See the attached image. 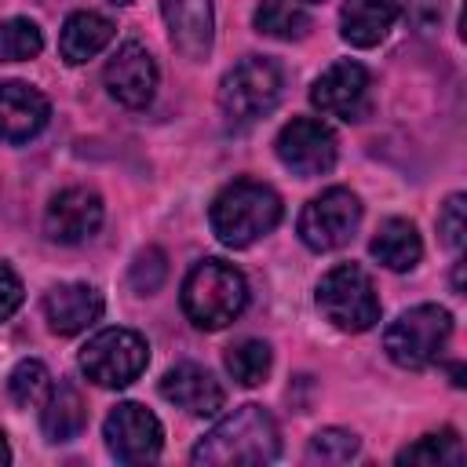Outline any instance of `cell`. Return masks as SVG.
<instances>
[{"mask_svg": "<svg viewBox=\"0 0 467 467\" xmlns=\"http://www.w3.org/2000/svg\"><path fill=\"white\" fill-rule=\"evenodd\" d=\"M281 452L277 423L263 405H241L223 416L190 452L193 463L230 467V463H270Z\"/></svg>", "mask_w": 467, "mask_h": 467, "instance_id": "1", "label": "cell"}, {"mask_svg": "<svg viewBox=\"0 0 467 467\" xmlns=\"http://www.w3.org/2000/svg\"><path fill=\"white\" fill-rule=\"evenodd\" d=\"M208 223L226 248H248L281 223V197L266 182L234 179L215 193L208 208Z\"/></svg>", "mask_w": 467, "mask_h": 467, "instance_id": "2", "label": "cell"}, {"mask_svg": "<svg viewBox=\"0 0 467 467\" xmlns=\"http://www.w3.org/2000/svg\"><path fill=\"white\" fill-rule=\"evenodd\" d=\"M179 299H182V314L197 328L219 332L230 321H237L241 310L248 306V281L237 266H230L223 259H204L182 277Z\"/></svg>", "mask_w": 467, "mask_h": 467, "instance_id": "3", "label": "cell"}, {"mask_svg": "<svg viewBox=\"0 0 467 467\" xmlns=\"http://www.w3.org/2000/svg\"><path fill=\"white\" fill-rule=\"evenodd\" d=\"M285 95V69L266 55L241 58L219 84V109L234 124H252L266 117Z\"/></svg>", "mask_w": 467, "mask_h": 467, "instance_id": "4", "label": "cell"}, {"mask_svg": "<svg viewBox=\"0 0 467 467\" xmlns=\"http://www.w3.org/2000/svg\"><path fill=\"white\" fill-rule=\"evenodd\" d=\"M449 336H452V314L438 303H420L387 325L383 350L401 368H427L441 358Z\"/></svg>", "mask_w": 467, "mask_h": 467, "instance_id": "5", "label": "cell"}, {"mask_svg": "<svg viewBox=\"0 0 467 467\" xmlns=\"http://www.w3.org/2000/svg\"><path fill=\"white\" fill-rule=\"evenodd\" d=\"M317 310L339 332H368L379 321V296L358 263H339L317 281Z\"/></svg>", "mask_w": 467, "mask_h": 467, "instance_id": "6", "label": "cell"}, {"mask_svg": "<svg viewBox=\"0 0 467 467\" xmlns=\"http://www.w3.org/2000/svg\"><path fill=\"white\" fill-rule=\"evenodd\" d=\"M150 365V343L131 328H102L80 350V372L95 387L120 390L135 383Z\"/></svg>", "mask_w": 467, "mask_h": 467, "instance_id": "7", "label": "cell"}, {"mask_svg": "<svg viewBox=\"0 0 467 467\" xmlns=\"http://www.w3.org/2000/svg\"><path fill=\"white\" fill-rule=\"evenodd\" d=\"M358 223H361V201L350 190L332 186L314 201H306V208L299 212V237L314 252H332L354 237Z\"/></svg>", "mask_w": 467, "mask_h": 467, "instance_id": "8", "label": "cell"}, {"mask_svg": "<svg viewBox=\"0 0 467 467\" xmlns=\"http://www.w3.org/2000/svg\"><path fill=\"white\" fill-rule=\"evenodd\" d=\"M310 102L325 117H339L347 124H358L372 109V77L361 62H332L310 88Z\"/></svg>", "mask_w": 467, "mask_h": 467, "instance_id": "9", "label": "cell"}, {"mask_svg": "<svg viewBox=\"0 0 467 467\" xmlns=\"http://www.w3.org/2000/svg\"><path fill=\"white\" fill-rule=\"evenodd\" d=\"M277 161L296 171L299 179H310V175H325L332 171L336 164V135L328 124L314 120V117H292L281 131H277Z\"/></svg>", "mask_w": 467, "mask_h": 467, "instance_id": "10", "label": "cell"}, {"mask_svg": "<svg viewBox=\"0 0 467 467\" xmlns=\"http://www.w3.org/2000/svg\"><path fill=\"white\" fill-rule=\"evenodd\" d=\"M102 438H106V449L120 460V463H146V460H157L161 452V441H164V431H161V420L139 405V401H120L106 423H102Z\"/></svg>", "mask_w": 467, "mask_h": 467, "instance_id": "11", "label": "cell"}, {"mask_svg": "<svg viewBox=\"0 0 467 467\" xmlns=\"http://www.w3.org/2000/svg\"><path fill=\"white\" fill-rule=\"evenodd\" d=\"M102 80H106V91H109L120 106L142 109V106H150L153 95H157V62H153V55H150L139 40H128V44H120L117 55L106 62Z\"/></svg>", "mask_w": 467, "mask_h": 467, "instance_id": "12", "label": "cell"}, {"mask_svg": "<svg viewBox=\"0 0 467 467\" xmlns=\"http://www.w3.org/2000/svg\"><path fill=\"white\" fill-rule=\"evenodd\" d=\"M102 226V197L84 186H69L51 197L44 212V234L55 244H80Z\"/></svg>", "mask_w": 467, "mask_h": 467, "instance_id": "13", "label": "cell"}, {"mask_svg": "<svg viewBox=\"0 0 467 467\" xmlns=\"http://www.w3.org/2000/svg\"><path fill=\"white\" fill-rule=\"evenodd\" d=\"M161 15L171 36V47L182 58L201 62L212 55V40H215L212 0H161Z\"/></svg>", "mask_w": 467, "mask_h": 467, "instance_id": "14", "label": "cell"}, {"mask_svg": "<svg viewBox=\"0 0 467 467\" xmlns=\"http://www.w3.org/2000/svg\"><path fill=\"white\" fill-rule=\"evenodd\" d=\"M161 398L171 401L175 409L190 412V416H212V412L223 409L226 390L208 368H201L193 361H182V365H175L161 376Z\"/></svg>", "mask_w": 467, "mask_h": 467, "instance_id": "15", "label": "cell"}, {"mask_svg": "<svg viewBox=\"0 0 467 467\" xmlns=\"http://www.w3.org/2000/svg\"><path fill=\"white\" fill-rule=\"evenodd\" d=\"M51 117L47 99L22 80H4L0 84V142H29L33 135L44 131Z\"/></svg>", "mask_w": 467, "mask_h": 467, "instance_id": "16", "label": "cell"}, {"mask_svg": "<svg viewBox=\"0 0 467 467\" xmlns=\"http://www.w3.org/2000/svg\"><path fill=\"white\" fill-rule=\"evenodd\" d=\"M102 292L91 288V285H55L47 296H44V317L51 325V332L58 336H77L84 332L88 325H95L102 317Z\"/></svg>", "mask_w": 467, "mask_h": 467, "instance_id": "17", "label": "cell"}, {"mask_svg": "<svg viewBox=\"0 0 467 467\" xmlns=\"http://www.w3.org/2000/svg\"><path fill=\"white\" fill-rule=\"evenodd\" d=\"M398 11H401L398 0H343L339 33L350 47H376L390 33Z\"/></svg>", "mask_w": 467, "mask_h": 467, "instance_id": "18", "label": "cell"}, {"mask_svg": "<svg viewBox=\"0 0 467 467\" xmlns=\"http://www.w3.org/2000/svg\"><path fill=\"white\" fill-rule=\"evenodd\" d=\"M117 26L99 15V11H73L58 33V55L69 62V66H80L88 58H95L109 40H113Z\"/></svg>", "mask_w": 467, "mask_h": 467, "instance_id": "19", "label": "cell"}, {"mask_svg": "<svg viewBox=\"0 0 467 467\" xmlns=\"http://www.w3.org/2000/svg\"><path fill=\"white\" fill-rule=\"evenodd\" d=\"M368 252H372V259H376L379 266H387V270H394V274H405V270H412V266L420 263L423 241H420V234H416V226H412L409 219H387V223L376 230Z\"/></svg>", "mask_w": 467, "mask_h": 467, "instance_id": "20", "label": "cell"}, {"mask_svg": "<svg viewBox=\"0 0 467 467\" xmlns=\"http://www.w3.org/2000/svg\"><path fill=\"white\" fill-rule=\"evenodd\" d=\"M84 423H88V409H84L80 390L73 383L51 387L40 409V431L47 434V441H69L84 431Z\"/></svg>", "mask_w": 467, "mask_h": 467, "instance_id": "21", "label": "cell"}, {"mask_svg": "<svg viewBox=\"0 0 467 467\" xmlns=\"http://www.w3.org/2000/svg\"><path fill=\"white\" fill-rule=\"evenodd\" d=\"M255 29L274 40H303L310 33V15L296 0H259Z\"/></svg>", "mask_w": 467, "mask_h": 467, "instance_id": "22", "label": "cell"}, {"mask_svg": "<svg viewBox=\"0 0 467 467\" xmlns=\"http://www.w3.org/2000/svg\"><path fill=\"white\" fill-rule=\"evenodd\" d=\"M398 463H423V467H460L463 463V441L452 427L438 434H423L420 441L405 445L398 452Z\"/></svg>", "mask_w": 467, "mask_h": 467, "instance_id": "23", "label": "cell"}, {"mask_svg": "<svg viewBox=\"0 0 467 467\" xmlns=\"http://www.w3.org/2000/svg\"><path fill=\"white\" fill-rule=\"evenodd\" d=\"M274 354L263 339H241L237 347L226 350V372L241 383V387H259L270 376Z\"/></svg>", "mask_w": 467, "mask_h": 467, "instance_id": "24", "label": "cell"}, {"mask_svg": "<svg viewBox=\"0 0 467 467\" xmlns=\"http://www.w3.org/2000/svg\"><path fill=\"white\" fill-rule=\"evenodd\" d=\"M44 51V33L29 18L0 22V62H26Z\"/></svg>", "mask_w": 467, "mask_h": 467, "instance_id": "25", "label": "cell"}, {"mask_svg": "<svg viewBox=\"0 0 467 467\" xmlns=\"http://www.w3.org/2000/svg\"><path fill=\"white\" fill-rule=\"evenodd\" d=\"M358 449H361V441H358L354 431L325 427V431H317V434L310 438L306 460H310V463H347V460L358 456Z\"/></svg>", "mask_w": 467, "mask_h": 467, "instance_id": "26", "label": "cell"}, {"mask_svg": "<svg viewBox=\"0 0 467 467\" xmlns=\"http://www.w3.org/2000/svg\"><path fill=\"white\" fill-rule=\"evenodd\" d=\"M7 390H11V401H15V405H33V401H40V398L51 390V376H47V368H44L40 361L26 358V361H18V365L11 368Z\"/></svg>", "mask_w": 467, "mask_h": 467, "instance_id": "27", "label": "cell"}, {"mask_svg": "<svg viewBox=\"0 0 467 467\" xmlns=\"http://www.w3.org/2000/svg\"><path fill=\"white\" fill-rule=\"evenodd\" d=\"M164 277H168V259H164L161 248H142V252L135 255L131 270H128V281H131V288H135L139 296L157 292V288L164 285Z\"/></svg>", "mask_w": 467, "mask_h": 467, "instance_id": "28", "label": "cell"}, {"mask_svg": "<svg viewBox=\"0 0 467 467\" xmlns=\"http://www.w3.org/2000/svg\"><path fill=\"white\" fill-rule=\"evenodd\" d=\"M438 234H441V244L445 248L460 252L463 234H467V201H463V193H452L441 204V212H438Z\"/></svg>", "mask_w": 467, "mask_h": 467, "instance_id": "29", "label": "cell"}, {"mask_svg": "<svg viewBox=\"0 0 467 467\" xmlns=\"http://www.w3.org/2000/svg\"><path fill=\"white\" fill-rule=\"evenodd\" d=\"M405 18L416 33H431L445 18V0H405Z\"/></svg>", "mask_w": 467, "mask_h": 467, "instance_id": "30", "label": "cell"}, {"mask_svg": "<svg viewBox=\"0 0 467 467\" xmlns=\"http://www.w3.org/2000/svg\"><path fill=\"white\" fill-rule=\"evenodd\" d=\"M22 306V281L11 266L0 263V321H7Z\"/></svg>", "mask_w": 467, "mask_h": 467, "instance_id": "31", "label": "cell"}, {"mask_svg": "<svg viewBox=\"0 0 467 467\" xmlns=\"http://www.w3.org/2000/svg\"><path fill=\"white\" fill-rule=\"evenodd\" d=\"M4 463H11V449H7V434L0 431V467H4Z\"/></svg>", "mask_w": 467, "mask_h": 467, "instance_id": "32", "label": "cell"}, {"mask_svg": "<svg viewBox=\"0 0 467 467\" xmlns=\"http://www.w3.org/2000/svg\"><path fill=\"white\" fill-rule=\"evenodd\" d=\"M306 4H325V0H306Z\"/></svg>", "mask_w": 467, "mask_h": 467, "instance_id": "33", "label": "cell"}, {"mask_svg": "<svg viewBox=\"0 0 467 467\" xmlns=\"http://www.w3.org/2000/svg\"><path fill=\"white\" fill-rule=\"evenodd\" d=\"M113 4H131V0H113Z\"/></svg>", "mask_w": 467, "mask_h": 467, "instance_id": "34", "label": "cell"}]
</instances>
